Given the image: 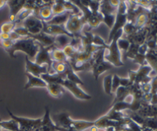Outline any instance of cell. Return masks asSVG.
Segmentation results:
<instances>
[{"mask_svg":"<svg viewBox=\"0 0 157 131\" xmlns=\"http://www.w3.org/2000/svg\"><path fill=\"white\" fill-rule=\"evenodd\" d=\"M136 3L137 4V6H140V7L147 9V10L149 11H152V9H153V7L155 6V5H153L154 2L151 1H136Z\"/></svg>","mask_w":157,"mask_h":131,"instance_id":"obj_40","label":"cell"},{"mask_svg":"<svg viewBox=\"0 0 157 131\" xmlns=\"http://www.w3.org/2000/svg\"><path fill=\"white\" fill-rule=\"evenodd\" d=\"M85 25L83 13L81 15H72L68 18L66 24L64 25V28L68 32L71 34L74 37L79 38L81 35L83 28Z\"/></svg>","mask_w":157,"mask_h":131,"instance_id":"obj_4","label":"cell"},{"mask_svg":"<svg viewBox=\"0 0 157 131\" xmlns=\"http://www.w3.org/2000/svg\"><path fill=\"white\" fill-rule=\"evenodd\" d=\"M65 75L67 81H71V82L74 83V84H78V85H84V81H82V80H81V78L77 75V74L72 70V68L71 67L70 65H69V67L67 68V71L65 72Z\"/></svg>","mask_w":157,"mask_h":131,"instance_id":"obj_25","label":"cell"},{"mask_svg":"<svg viewBox=\"0 0 157 131\" xmlns=\"http://www.w3.org/2000/svg\"><path fill=\"white\" fill-rule=\"evenodd\" d=\"M124 34L123 29L118 31L113 36V39L110 41V44L106 49L108 50V53L104 55V60L106 61H108L109 63L112 64L114 67H122L124 65V63L121 59V53L119 50L117 46V41L120 38L122 37Z\"/></svg>","mask_w":157,"mask_h":131,"instance_id":"obj_2","label":"cell"},{"mask_svg":"<svg viewBox=\"0 0 157 131\" xmlns=\"http://www.w3.org/2000/svg\"><path fill=\"white\" fill-rule=\"evenodd\" d=\"M150 105H157V94H152L151 100H150Z\"/></svg>","mask_w":157,"mask_h":131,"instance_id":"obj_50","label":"cell"},{"mask_svg":"<svg viewBox=\"0 0 157 131\" xmlns=\"http://www.w3.org/2000/svg\"><path fill=\"white\" fill-rule=\"evenodd\" d=\"M1 101H2V100H0V102H1Z\"/></svg>","mask_w":157,"mask_h":131,"instance_id":"obj_56","label":"cell"},{"mask_svg":"<svg viewBox=\"0 0 157 131\" xmlns=\"http://www.w3.org/2000/svg\"><path fill=\"white\" fill-rule=\"evenodd\" d=\"M39 50V45L34 39L31 38H23L15 41L10 49L6 51L9 56L16 58L15 55L16 52H22L26 54V56L32 61L35 59L37 53Z\"/></svg>","mask_w":157,"mask_h":131,"instance_id":"obj_1","label":"cell"},{"mask_svg":"<svg viewBox=\"0 0 157 131\" xmlns=\"http://www.w3.org/2000/svg\"><path fill=\"white\" fill-rule=\"evenodd\" d=\"M127 12H128V9H127V4H126V1H121L117 8V11L116 20H115L114 25L109 34V38L107 41L108 44H110V41H112L115 34L119 30L123 29L124 26L128 21H127Z\"/></svg>","mask_w":157,"mask_h":131,"instance_id":"obj_3","label":"cell"},{"mask_svg":"<svg viewBox=\"0 0 157 131\" xmlns=\"http://www.w3.org/2000/svg\"><path fill=\"white\" fill-rule=\"evenodd\" d=\"M137 30L138 29H136V26L134 25V24L131 22H129V21H127V24H126L124 26V28H123V31H124V32L127 34L128 36L133 35V34L135 33Z\"/></svg>","mask_w":157,"mask_h":131,"instance_id":"obj_38","label":"cell"},{"mask_svg":"<svg viewBox=\"0 0 157 131\" xmlns=\"http://www.w3.org/2000/svg\"><path fill=\"white\" fill-rule=\"evenodd\" d=\"M25 75L27 77L28 81L24 87L25 90L33 87H47V84L41 78H38L28 73H25Z\"/></svg>","mask_w":157,"mask_h":131,"instance_id":"obj_17","label":"cell"},{"mask_svg":"<svg viewBox=\"0 0 157 131\" xmlns=\"http://www.w3.org/2000/svg\"><path fill=\"white\" fill-rule=\"evenodd\" d=\"M141 127L144 128L156 130L157 129V118H147L144 119V124Z\"/></svg>","mask_w":157,"mask_h":131,"instance_id":"obj_31","label":"cell"},{"mask_svg":"<svg viewBox=\"0 0 157 131\" xmlns=\"http://www.w3.org/2000/svg\"><path fill=\"white\" fill-rule=\"evenodd\" d=\"M25 71L26 73L30 74V75H34L35 77L40 78L43 74L48 73V66L44 64V65H39L35 62L31 61L28 56H25Z\"/></svg>","mask_w":157,"mask_h":131,"instance_id":"obj_9","label":"cell"},{"mask_svg":"<svg viewBox=\"0 0 157 131\" xmlns=\"http://www.w3.org/2000/svg\"><path fill=\"white\" fill-rule=\"evenodd\" d=\"M6 4H7V1H5V0H0V10H1L2 9H3V8L6 6Z\"/></svg>","mask_w":157,"mask_h":131,"instance_id":"obj_52","label":"cell"},{"mask_svg":"<svg viewBox=\"0 0 157 131\" xmlns=\"http://www.w3.org/2000/svg\"><path fill=\"white\" fill-rule=\"evenodd\" d=\"M130 44L131 43L130 42L127 38H121L117 41V46L118 48H119L120 51H124V52H127V50L130 48Z\"/></svg>","mask_w":157,"mask_h":131,"instance_id":"obj_37","label":"cell"},{"mask_svg":"<svg viewBox=\"0 0 157 131\" xmlns=\"http://www.w3.org/2000/svg\"><path fill=\"white\" fill-rule=\"evenodd\" d=\"M33 15L41 20L43 22L49 21L54 16L52 6H45L39 9H36L34 11Z\"/></svg>","mask_w":157,"mask_h":131,"instance_id":"obj_16","label":"cell"},{"mask_svg":"<svg viewBox=\"0 0 157 131\" xmlns=\"http://www.w3.org/2000/svg\"><path fill=\"white\" fill-rule=\"evenodd\" d=\"M120 77L117 75H113L112 78V93H114L117 91L118 88L121 87L120 85Z\"/></svg>","mask_w":157,"mask_h":131,"instance_id":"obj_42","label":"cell"},{"mask_svg":"<svg viewBox=\"0 0 157 131\" xmlns=\"http://www.w3.org/2000/svg\"><path fill=\"white\" fill-rule=\"evenodd\" d=\"M11 118L15 120L19 125V131H33L41 126V118L30 119V118H21L14 115L9 108H6Z\"/></svg>","mask_w":157,"mask_h":131,"instance_id":"obj_5","label":"cell"},{"mask_svg":"<svg viewBox=\"0 0 157 131\" xmlns=\"http://www.w3.org/2000/svg\"><path fill=\"white\" fill-rule=\"evenodd\" d=\"M69 67L68 62H59V61H53L52 64V68L53 73L64 74Z\"/></svg>","mask_w":157,"mask_h":131,"instance_id":"obj_26","label":"cell"},{"mask_svg":"<svg viewBox=\"0 0 157 131\" xmlns=\"http://www.w3.org/2000/svg\"><path fill=\"white\" fill-rule=\"evenodd\" d=\"M73 14L71 12H66L64 13L61 14V15H54L49 21L44 22L46 25H64L67 21L68 18H70L71 15Z\"/></svg>","mask_w":157,"mask_h":131,"instance_id":"obj_18","label":"cell"},{"mask_svg":"<svg viewBox=\"0 0 157 131\" xmlns=\"http://www.w3.org/2000/svg\"><path fill=\"white\" fill-rule=\"evenodd\" d=\"M41 130L42 131H58V127L54 124L52 118H51L50 109L48 106L45 107L44 115L41 118Z\"/></svg>","mask_w":157,"mask_h":131,"instance_id":"obj_14","label":"cell"},{"mask_svg":"<svg viewBox=\"0 0 157 131\" xmlns=\"http://www.w3.org/2000/svg\"><path fill=\"white\" fill-rule=\"evenodd\" d=\"M63 52H64V55H66V57L67 58V59H72L75 57V55H77L79 51L77 48H75L73 45L71 44H69V45L66 46L65 48H63Z\"/></svg>","mask_w":157,"mask_h":131,"instance_id":"obj_34","label":"cell"},{"mask_svg":"<svg viewBox=\"0 0 157 131\" xmlns=\"http://www.w3.org/2000/svg\"><path fill=\"white\" fill-rule=\"evenodd\" d=\"M149 21V16L147 13H142L140 14L136 18L134 21V25L136 26V29L138 30L140 29H143L146 27L147 24Z\"/></svg>","mask_w":157,"mask_h":131,"instance_id":"obj_27","label":"cell"},{"mask_svg":"<svg viewBox=\"0 0 157 131\" xmlns=\"http://www.w3.org/2000/svg\"><path fill=\"white\" fill-rule=\"evenodd\" d=\"M110 2V5H111L113 7L116 8V9H117L118 6H119V4H120V2L121 1H109Z\"/></svg>","mask_w":157,"mask_h":131,"instance_id":"obj_51","label":"cell"},{"mask_svg":"<svg viewBox=\"0 0 157 131\" xmlns=\"http://www.w3.org/2000/svg\"><path fill=\"white\" fill-rule=\"evenodd\" d=\"M150 84H151V91H150V93H151L152 94H157V76L156 78L152 79Z\"/></svg>","mask_w":157,"mask_h":131,"instance_id":"obj_47","label":"cell"},{"mask_svg":"<svg viewBox=\"0 0 157 131\" xmlns=\"http://www.w3.org/2000/svg\"><path fill=\"white\" fill-rule=\"evenodd\" d=\"M107 131H121L119 128H113V127H109Z\"/></svg>","mask_w":157,"mask_h":131,"instance_id":"obj_53","label":"cell"},{"mask_svg":"<svg viewBox=\"0 0 157 131\" xmlns=\"http://www.w3.org/2000/svg\"><path fill=\"white\" fill-rule=\"evenodd\" d=\"M133 61L136 64H139L140 66H144L145 64H147V59H146V55H140V54H137L135 56V58L133 59Z\"/></svg>","mask_w":157,"mask_h":131,"instance_id":"obj_41","label":"cell"},{"mask_svg":"<svg viewBox=\"0 0 157 131\" xmlns=\"http://www.w3.org/2000/svg\"><path fill=\"white\" fill-rule=\"evenodd\" d=\"M14 32L15 33L18 34L19 36H21V38H28V35H29V32H28L27 29L25 28H24L23 26H20V27H15V29H14Z\"/></svg>","mask_w":157,"mask_h":131,"instance_id":"obj_43","label":"cell"},{"mask_svg":"<svg viewBox=\"0 0 157 131\" xmlns=\"http://www.w3.org/2000/svg\"><path fill=\"white\" fill-rule=\"evenodd\" d=\"M62 86L66 90L69 91L77 99L82 100V101H89V100H91V95L88 94L86 92H84L82 89L80 88L79 85H78L76 84H74V83L67 81V79L64 81Z\"/></svg>","mask_w":157,"mask_h":131,"instance_id":"obj_8","label":"cell"},{"mask_svg":"<svg viewBox=\"0 0 157 131\" xmlns=\"http://www.w3.org/2000/svg\"><path fill=\"white\" fill-rule=\"evenodd\" d=\"M40 78L44 81L47 84H58L62 85L64 81H65L66 75L64 74H57V73H47L43 74Z\"/></svg>","mask_w":157,"mask_h":131,"instance_id":"obj_15","label":"cell"},{"mask_svg":"<svg viewBox=\"0 0 157 131\" xmlns=\"http://www.w3.org/2000/svg\"><path fill=\"white\" fill-rule=\"evenodd\" d=\"M140 87L141 91L144 94H148L150 93V91H151V84L150 83H146V84H143L140 85Z\"/></svg>","mask_w":157,"mask_h":131,"instance_id":"obj_45","label":"cell"},{"mask_svg":"<svg viewBox=\"0 0 157 131\" xmlns=\"http://www.w3.org/2000/svg\"><path fill=\"white\" fill-rule=\"evenodd\" d=\"M128 78L132 84H134L135 81H136V71H129Z\"/></svg>","mask_w":157,"mask_h":131,"instance_id":"obj_49","label":"cell"},{"mask_svg":"<svg viewBox=\"0 0 157 131\" xmlns=\"http://www.w3.org/2000/svg\"><path fill=\"white\" fill-rule=\"evenodd\" d=\"M119 129L121 131H147V128H144V127L138 125L131 120L129 121L128 124Z\"/></svg>","mask_w":157,"mask_h":131,"instance_id":"obj_28","label":"cell"},{"mask_svg":"<svg viewBox=\"0 0 157 131\" xmlns=\"http://www.w3.org/2000/svg\"><path fill=\"white\" fill-rule=\"evenodd\" d=\"M14 42H15V41H12V40L10 39L6 40V41H2L1 44H0V46L2 47L6 52V51L9 50V49H10L11 48H12V46L13 45Z\"/></svg>","mask_w":157,"mask_h":131,"instance_id":"obj_44","label":"cell"},{"mask_svg":"<svg viewBox=\"0 0 157 131\" xmlns=\"http://www.w3.org/2000/svg\"><path fill=\"white\" fill-rule=\"evenodd\" d=\"M44 33L47 35H51V36H58L61 35H66L68 36L74 38L71 34L67 32V30L64 28V25H46L44 23V27H43V31Z\"/></svg>","mask_w":157,"mask_h":131,"instance_id":"obj_11","label":"cell"},{"mask_svg":"<svg viewBox=\"0 0 157 131\" xmlns=\"http://www.w3.org/2000/svg\"><path fill=\"white\" fill-rule=\"evenodd\" d=\"M22 26L27 29L31 35H38L43 31L44 22L36 16L32 15L22 21Z\"/></svg>","mask_w":157,"mask_h":131,"instance_id":"obj_7","label":"cell"},{"mask_svg":"<svg viewBox=\"0 0 157 131\" xmlns=\"http://www.w3.org/2000/svg\"><path fill=\"white\" fill-rule=\"evenodd\" d=\"M72 120L71 118L70 115L67 113H61L55 115L54 118V124L57 126L58 127H61V128L68 129V130H72Z\"/></svg>","mask_w":157,"mask_h":131,"instance_id":"obj_12","label":"cell"},{"mask_svg":"<svg viewBox=\"0 0 157 131\" xmlns=\"http://www.w3.org/2000/svg\"><path fill=\"white\" fill-rule=\"evenodd\" d=\"M132 83L129 80V78H120V85L124 87H129L132 85Z\"/></svg>","mask_w":157,"mask_h":131,"instance_id":"obj_48","label":"cell"},{"mask_svg":"<svg viewBox=\"0 0 157 131\" xmlns=\"http://www.w3.org/2000/svg\"><path fill=\"white\" fill-rule=\"evenodd\" d=\"M50 56L53 61H59V62L65 63L68 61V59L66 57V55H64L63 50L56 48L54 47V45H52L50 49Z\"/></svg>","mask_w":157,"mask_h":131,"instance_id":"obj_23","label":"cell"},{"mask_svg":"<svg viewBox=\"0 0 157 131\" xmlns=\"http://www.w3.org/2000/svg\"><path fill=\"white\" fill-rule=\"evenodd\" d=\"M34 11L32 9H23L20 12V13L17 15L16 19H15V22L18 23L20 21H23L24 20H25L28 17H29L30 15H33Z\"/></svg>","mask_w":157,"mask_h":131,"instance_id":"obj_33","label":"cell"},{"mask_svg":"<svg viewBox=\"0 0 157 131\" xmlns=\"http://www.w3.org/2000/svg\"><path fill=\"white\" fill-rule=\"evenodd\" d=\"M28 38H32L38 44H39L40 45L44 46V47H50V46L53 45L54 42H55V37L47 35V34L44 33L43 32L38 34V35L29 34Z\"/></svg>","mask_w":157,"mask_h":131,"instance_id":"obj_13","label":"cell"},{"mask_svg":"<svg viewBox=\"0 0 157 131\" xmlns=\"http://www.w3.org/2000/svg\"><path fill=\"white\" fill-rule=\"evenodd\" d=\"M94 126V121L72 120L71 129L74 131H85Z\"/></svg>","mask_w":157,"mask_h":131,"instance_id":"obj_21","label":"cell"},{"mask_svg":"<svg viewBox=\"0 0 157 131\" xmlns=\"http://www.w3.org/2000/svg\"><path fill=\"white\" fill-rule=\"evenodd\" d=\"M52 9L53 15H61V14L67 12L64 9V6H63V1H54V4L52 6Z\"/></svg>","mask_w":157,"mask_h":131,"instance_id":"obj_29","label":"cell"},{"mask_svg":"<svg viewBox=\"0 0 157 131\" xmlns=\"http://www.w3.org/2000/svg\"><path fill=\"white\" fill-rule=\"evenodd\" d=\"M92 43H93V44H94V45L98 46V47L105 48H107V46H108V44L106 43L105 41H104V40L103 39L101 36L97 35H94L93 42Z\"/></svg>","mask_w":157,"mask_h":131,"instance_id":"obj_39","label":"cell"},{"mask_svg":"<svg viewBox=\"0 0 157 131\" xmlns=\"http://www.w3.org/2000/svg\"><path fill=\"white\" fill-rule=\"evenodd\" d=\"M148 51H149V48L148 47H147V44H146L145 42L139 46V48H138V54L146 55L147 54V52H148Z\"/></svg>","mask_w":157,"mask_h":131,"instance_id":"obj_46","label":"cell"},{"mask_svg":"<svg viewBox=\"0 0 157 131\" xmlns=\"http://www.w3.org/2000/svg\"><path fill=\"white\" fill-rule=\"evenodd\" d=\"M139 46L140 45L136 44H130V48H129V49L127 52V54H126V58L133 60L135 58V56L138 54Z\"/></svg>","mask_w":157,"mask_h":131,"instance_id":"obj_36","label":"cell"},{"mask_svg":"<svg viewBox=\"0 0 157 131\" xmlns=\"http://www.w3.org/2000/svg\"><path fill=\"white\" fill-rule=\"evenodd\" d=\"M116 20V14H108L103 15V22L111 30Z\"/></svg>","mask_w":157,"mask_h":131,"instance_id":"obj_35","label":"cell"},{"mask_svg":"<svg viewBox=\"0 0 157 131\" xmlns=\"http://www.w3.org/2000/svg\"><path fill=\"white\" fill-rule=\"evenodd\" d=\"M0 126L2 129H4L6 131H19V125L12 118L9 121H1Z\"/></svg>","mask_w":157,"mask_h":131,"instance_id":"obj_24","label":"cell"},{"mask_svg":"<svg viewBox=\"0 0 157 131\" xmlns=\"http://www.w3.org/2000/svg\"><path fill=\"white\" fill-rule=\"evenodd\" d=\"M73 38H72V37L66 35H58V36L55 37V42H54L53 45L56 48L63 50L64 48L71 44Z\"/></svg>","mask_w":157,"mask_h":131,"instance_id":"obj_19","label":"cell"},{"mask_svg":"<svg viewBox=\"0 0 157 131\" xmlns=\"http://www.w3.org/2000/svg\"><path fill=\"white\" fill-rule=\"evenodd\" d=\"M17 23L15 21H7V22L3 23L0 27V32L1 33L10 34L11 32H13L14 29L16 27Z\"/></svg>","mask_w":157,"mask_h":131,"instance_id":"obj_32","label":"cell"},{"mask_svg":"<svg viewBox=\"0 0 157 131\" xmlns=\"http://www.w3.org/2000/svg\"><path fill=\"white\" fill-rule=\"evenodd\" d=\"M25 1H19V0H11L7 1L6 6L9 8V19L10 21H15L16 17L20 13L21 10L24 9Z\"/></svg>","mask_w":157,"mask_h":131,"instance_id":"obj_10","label":"cell"},{"mask_svg":"<svg viewBox=\"0 0 157 131\" xmlns=\"http://www.w3.org/2000/svg\"><path fill=\"white\" fill-rule=\"evenodd\" d=\"M112 78H113V75H108L104 77V81H103L104 91L108 95L112 94Z\"/></svg>","mask_w":157,"mask_h":131,"instance_id":"obj_30","label":"cell"},{"mask_svg":"<svg viewBox=\"0 0 157 131\" xmlns=\"http://www.w3.org/2000/svg\"><path fill=\"white\" fill-rule=\"evenodd\" d=\"M112 67H113V65H112L110 63H109L108 61H106L105 60L103 61L102 62L100 63L99 64H98V65L95 66L94 67L92 68L91 71L92 72H93V75L94 77V79L96 80V81H98V78H99V76L101 74L110 70Z\"/></svg>","mask_w":157,"mask_h":131,"instance_id":"obj_20","label":"cell"},{"mask_svg":"<svg viewBox=\"0 0 157 131\" xmlns=\"http://www.w3.org/2000/svg\"><path fill=\"white\" fill-rule=\"evenodd\" d=\"M47 90L49 94L54 98H59L65 93L66 89L61 84H47Z\"/></svg>","mask_w":157,"mask_h":131,"instance_id":"obj_22","label":"cell"},{"mask_svg":"<svg viewBox=\"0 0 157 131\" xmlns=\"http://www.w3.org/2000/svg\"><path fill=\"white\" fill-rule=\"evenodd\" d=\"M2 42V38H1V35H0V44H1Z\"/></svg>","mask_w":157,"mask_h":131,"instance_id":"obj_55","label":"cell"},{"mask_svg":"<svg viewBox=\"0 0 157 131\" xmlns=\"http://www.w3.org/2000/svg\"><path fill=\"white\" fill-rule=\"evenodd\" d=\"M38 45H39V50L35 58V62L39 65H44V64L47 65L48 68V73L52 74L53 71H52V64L53 61L50 56V49L52 46L44 47L42 45H40L39 44Z\"/></svg>","mask_w":157,"mask_h":131,"instance_id":"obj_6","label":"cell"},{"mask_svg":"<svg viewBox=\"0 0 157 131\" xmlns=\"http://www.w3.org/2000/svg\"><path fill=\"white\" fill-rule=\"evenodd\" d=\"M38 127V128H37V129H35V130H34L33 131H42L41 130V127Z\"/></svg>","mask_w":157,"mask_h":131,"instance_id":"obj_54","label":"cell"}]
</instances>
